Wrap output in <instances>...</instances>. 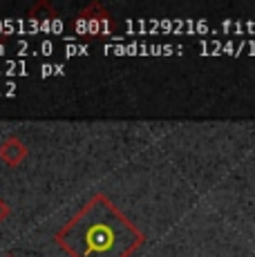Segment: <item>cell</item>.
Instances as JSON below:
<instances>
[{
	"mask_svg": "<svg viewBox=\"0 0 255 257\" xmlns=\"http://www.w3.org/2000/svg\"><path fill=\"white\" fill-rule=\"evenodd\" d=\"M72 257H130L146 237L103 192L92 195L54 235Z\"/></svg>",
	"mask_w": 255,
	"mask_h": 257,
	"instance_id": "1",
	"label": "cell"
},
{
	"mask_svg": "<svg viewBox=\"0 0 255 257\" xmlns=\"http://www.w3.org/2000/svg\"><path fill=\"white\" fill-rule=\"evenodd\" d=\"M27 155H29L27 143L18 135H9L0 141V161H5L7 166H12V168L21 166L27 159Z\"/></svg>",
	"mask_w": 255,
	"mask_h": 257,
	"instance_id": "2",
	"label": "cell"
},
{
	"mask_svg": "<svg viewBox=\"0 0 255 257\" xmlns=\"http://www.w3.org/2000/svg\"><path fill=\"white\" fill-rule=\"evenodd\" d=\"M78 18L87 23H105V21H110V14H107V9L101 3H92L78 12Z\"/></svg>",
	"mask_w": 255,
	"mask_h": 257,
	"instance_id": "3",
	"label": "cell"
},
{
	"mask_svg": "<svg viewBox=\"0 0 255 257\" xmlns=\"http://www.w3.org/2000/svg\"><path fill=\"white\" fill-rule=\"evenodd\" d=\"M29 18H58V12L52 7L47 0H41V3H36L32 9H29Z\"/></svg>",
	"mask_w": 255,
	"mask_h": 257,
	"instance_id": "4",
	"label": "cell"
},
{
	"mask_svg": "<svg viewBox=\"0 0 255 257\" xmlns=\"http://www.w3.org/2000/svg\"><path fill=\"white\" fill-rule=\"evenodd\" d=\"M9 215H12V206H9V201L5 199V197H0V224H3Z\"/></svg>",
	"mask_w": 255,
	"mask_h": 257,
	"instance_id": "5",
	"label": "cell"
},
{
	"mask_svg": "<svg viewBox=\"0 0 255 257\" xmlns=\"http://www.w3.org/2000/svg\"><path fill=\"white\" fill-rule=\"evenodd\" d=\"M3 257H16V255H12V253H7V255H3Z\"/></svg>",
	"mask_w": 255,
	"mask_h": 257,
	"instance_id": "6",
	"label": "cell"
}]
</instances>
